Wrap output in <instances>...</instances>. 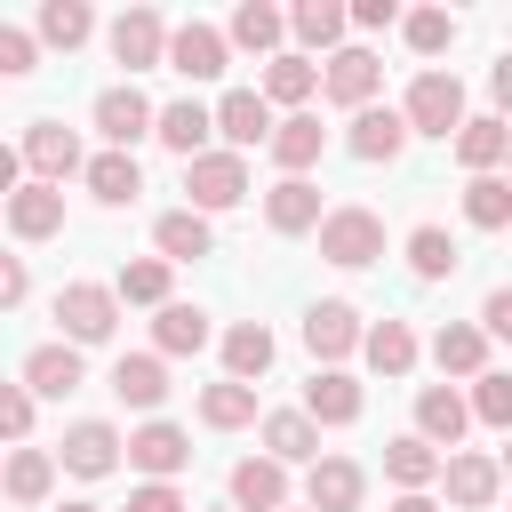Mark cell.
Here are the masks:
<instances>
[{
  "mask_svg": "<svg viewBox=\"0 0 512 512\" xmlns=\"http://www.w3.org/2000/svg\"><path fill=\"white\" fill-rule=\"evenodd\" d=\"M472 328H480V336H512V288H488V304H480Z\"/></svg>",
  "mask_w": 512,
  "mask_h": 512,
  "instance_id": "cell-50",
  "label": "cell"
},
{
  "mask_svg": "<svg viewBox=\"0 0 512 512\" xmlns=\"http://www.w3.org/2000/svg\"><path fill=\"white\" fill-rule=\"evenodd\" d=\"M312 232H320V256L344 264V272H360V264L384 256V216H376V208H320Z\"/></svg>",
  "mask_w": 512,
  "mask_h": 512,
  "instance_id": "cell-2",
  "label": "cell"
},
{
  "mask_svg": "<svg viewBox=\"0 0 512 512\" xmlns=\"http://www.w3.org/2000/svg\"><path fill=\"white\" fill-rule=\"evenodd\" d=\"M56 464H64V472H80V480H104V472H120V432H112L104 416H80V424L64 432Z\"/></svg>",
  "mask_w": 512,
  "mask_h": 512,
  "instance_id": "cell-10",
  "label": "cell"
},
{
  "mask_svg": "<svg viewBox=\"0 0 512 512\" xmlns=\"http://www.w3.org/2000/svg\"><path fill=\"white\" fill-rule=\"evenodd\" d=\"M400 128L408 136H456L464 128V80L456 72H416L408 104H400Z\"/></svg>",
  "mask_w": 512,
  "mask_h": 512,
  "instance_id": "cell-1",
  "label": "cell"
},
{
  "mask_svg": "<svg viewBox=\"0 0 512 512\" xmlns=\"http://www.w3.org/2000/svg\"><path fill=\"white\" fill-rule=\"evenodd\" d=\"M120 456H128L144 480H176V472L192 464V432H184V424H168V416H152V424H136V432L120 440Z\"/></svg>",
  "mask_w": 512,
  "mask_h": 512,
  "instance_id": "cell-5",
  "label": "cell"
},
{
  "mask_svg": "<svg viewBox=\"0 0 512 512\" xmlns=\"http://www.w3.org/2000/svg\"><path fill=\"white\" fill-rule=\"evenodd\" d=\"M208 512H232V504H208Z\"/></svg>",
  "mask_w": 512,
  "mask_h": 512,
  "instance_id": "cell-55",
  "label": "cell"
},
{
  "mask_svg": "<svg viewBox=\"0 0 512 512\" xmlns=\"http://www.w3.org/2000/svg\"><path fill=\"white\" fill-rule=\"evenodd\" d=\"M96 128H104V144H112V152H128L136 136H152V96H144L136 80L104 88V96H96Z\"/></svg>",
  "mask_w": 512,
  "mask_h": 512,
  "instance_id": "cell-12",
  "label": "cell"
},
{
  "mask_svg": "<svg viewBox=\"0 0 512 512\" xmlns=\"http://www.w3.org/2000/svg\"><path fill=\"white\" fill-rule=\"evenodd\" d=\"M264 224H272L280 240L312 232V224H320V184H304V176H280V184L264 192Z\"/></svg>",
  "mask_w": 512,
  "mask_h": 512,
  "instance_id": "cell-21",
  "label": "cell"
},
{
  "mask_svg": "<svg viewBox=\"0 0 512 512\" xmlns=\"http://www.w3.org/2000/svg\"><path fill=\"white\" fill-rule=\"evenodd\" d=\"M208 344V312L200 304H160V320H152V360H184V352H200Z\"/></svg>",
  "mask_w": 512,
  "mask_h": 512,
  "instance_id": "cell-26",
  "label": "cell"
},
{
  "mask_svg": "<svg viewBox=\"0 0 512 512\" xmlns=\"http://www.w3.org/2000/svg\"><path fill=\"white\" fill-rule=\"evenodd\" d=\"M152 248H160V264L176 272V264L208 256V248H216V232H208V216H192V208H168V216L152 224Z\"/></svg>",
  "mask_w": 512,
  "mask_h": 512,
  "instance_id": "cell-25",
  "label": "cell"
},
{
  "mask_svg": "<svg viewBox=\"0 0 512 512\" xmlns=\"http://www.w3.org/2000/svg\"><path fill=\"white\" fill-rule=\"evenodd\" d=\"M184 208L192 216H216V208H240L248 200V160L240 152H200V160H184Z\"/></svg>",
  "mask_w": 512,
  "mask_h": 512,
  "instance_id": "cell-3",
  "label": "cell"
},
{
  "mask_svg": "<svg viewBox=\"0 0 512 512\" xmlns=\"http://www.w3.org/2000/svg\"><path fill=\"white\" fill-rule=\"evenodd\" d=\"M408 272H416V280H448V272H456V240H448L440 224H416V232H408Z\"/></svg>",
  "mask_w": 512,
  "mask_h": 512,
  "instance_id": "cell-43",
  "label": "cell"
},
{
  "mask_svg": "<svg viewBox=\"0 0 512 512\" xmlns=\"http://www.w3.org/2000/svg\"><path fill=\"white\" fill-rule=\"evenodd\" d=\"M128 512H192V504L176 496V480H144V488H128Z\"/></svg>",
  "mask_w": 512,
  "mask_h": 512,
  "instance_id": "cell-48",
  "label": "cell"
},
{
  "mask_svg": "<svg viewBox=\"0 0 512 512\" xmlns=\"http://www.w3.org/2000/svg\"><path fill=\"white\" fill-rule=\"evenodd\" d=\"M224 56H232V48H224V32H216V24H200V16H192V24H176V32H168V48H160V64H168V72H184V80H216V72H224Z\"/></svg>",
  "mask_w": 512,
  "mask_h": 512,
  "instance_id": "cell-8",
  "label": "cell"
},
{
  "mask_svg": "<svg viewBox=\"0 0 512 512\" xmlns=\"http://www.w3.org/2000/svg\"><path fill=\"white\" fill-rule=\"evenodd\" d=\"M24 392L32 400H64V392H80V352L56 336V344H32V360H24Z\"/></svg>",
  "mask_w": 512,
  "mask_h": 512,
  "instance_id": "cell-22",
  "label": "cell"
},
{
  "mask_svg": "<svg viewBox=\"0 0 512 512\" xmlns=\"http://www.w3.org/2000/svg\"><path fill=\"white\" fill-rule=\"evenodd\" d=\"M344 24H360V32H384V24H400V0H352V8H344Z\"/></svg>",
  "mask_w": 512,
  "mask_h": 512,
  "instance_id": "cell-49",
  "label": "cell"
},
{
  "mask_svg": "<svg viewBox=\"0 0 512 512\" xmlns=\"http://www.w3.org/2000/svg\"><path fill=\"white\" fill-rule=\"evenodd\" d=\"M264 144H272L280 176H304V168H312V160L328 152V128H320L312 112H288V120H272V136H264Z\"/></svg>",
  "mask_w": 512,
  "mask_h": 512,
  "instance_id": "cell-20",
  "label": "cell"
},
{
  "mask_svg": "<svg viewBox=\"0 0 512 512\" xmlns=\"http://www.w3.org/2000/svg\"><path fill=\"white\" fill-rule=\"evenodd\" d=\"M16 160L32 168V184H56V192H64V176H80V136H72L64 120H32Z\"/></svg>",
  "mask_w": 512,
  "mask_h": 512,
  "instance_id": "cell-6",
  "label": "cell"
},
{
  "mask_svg": "<svg viewBox=\"0 0 512 512\" xmlns=\"http://www.w3.org/2000/svg\"><path fill=\"white\" fill-rule=\"evenodd\" d=\"M288 504V472L272 456H240L232 464V512H280Z\"/></svg>",
  "mask_w": 512,
  "mask_h": 512,
  "instance_id": "cell-24",
  "label": "cell"
},
{
  "mask_svg": "<svg viewBox=\"0 0 512 512\" xmlns=\"http://www.w3.org/2000/svg\"><path fill=\"white\" fill-rule=\"evenodd\" d=\"M280 512H288V504H280Z\"/></svg>",
  "mask_w": 512,
  "mask_h": 512,
  "instance_id": "cell-56",
  "label": "cell"
},
{
  "mask_svg": "<svg viewBox=\"0 0 512 512\" xmlns=\"http://www.w3.org/2000/svg\"><path fill=\"white\" fill-rule=\"evenodd\" d=\"M104 40H112V64L152 72V64H160V48H168V24H160V8H120Z\"/></svg>",
  "mask_w": 512,
  "mask_h": 512,
  "instance_id": "cell-7",
  "label": "cell"
},
{
  "mask_svg": "<svg viewBox=\"0 0 512 512\" xmlns=\"http://www.w3.org/2000/svg\"><path fill=\"white\" fill-rule=\"evenodd\" d=\"M56 320H64V344L80 352V344H104V336L120 328V304H112V288H96V280H64V288H56Z\"/></svg>",
  "mask_w": 512,
  "mask_h": 512,
  "instance_id": "cell-4",
  "label": "cell"
},
{
  "mask_svg": "<svg viewBox=\"0 0 512 512\" xmlns=\"http://www.w3.org/2000/svg\"><path fill=\"white\" fill-rule=\"evenodd\" d=\"M152 136L176 152V160H200L208 152V104L200 96H176V104H152Z\"/></svg>",
  "mask_w": 512,
  "mask_h": 512,
  "instance_id": "cell-16",
  "label": "cell"
},
{
  "mask_svg": "<svg viewBox=\"0 0 512 512\" xmlns=\"http://www.w3.org/2000/svg\"><path fill=\"white\" fill-rule=\"evenodd\" d=\"M80 176H88V192H96L104 208H128V200L144 192V168H136V152H96V160H80Z\"/></svg>",
  "mask_w": 512,
  "mask_h": 512,
  "instance_id": "cell-28",
  "label": "cell"
},
{
  "mask_svg": "<svg viewBox=\"0 0 512 512\" xmlns=\"http://www.w3.org/2000/svg\"><path fill=\"white\" fill-rule=\"evenodd\" d=\"M24 288H32L24 256H0V312H8V304H24Z\"/></svg>",
  "mask_w": 512,
  "mask_h": 512,
  "instance_id": "cell-51",
  "label": "cell"
},
{
  "mask_svg": "<svg viewBox=\"0 0 512 512\" xmlns=\"http://www.w3.org/2000/svg\"><path fill=\"white\" fill-rule=\"evenodd\" d=\"M88 32H96V8H88V0H48L32 40H48V48H80Z\"/></svg>",
  "mask_w": 512,
  "mask_h": 512,
  "instance_id": "cell-41",
  "label": "cell"
},
{
  "mask_svg": "<svg viewBox=\"0 0 512 512\" xmlns=\"http://www.w3.org/2000/svg\"><path fill=\"white\" fill-rule=\"evenodd\" d=\"M280 24H288L312 56H336V48H344V8H336V0H304V8H288Z\"/></svg>",
  "mask_w": 512,
  "mask_h": 512,
  "instance_id": "cell-35",
  "label": "cell"
},
{
  "mask_svg": "<svg viewBox=\"0 0 512 512\" xmlns=\"http://www.w3.org/2000/svg\"><path fill=\"white\" fill-rule=\"evenodd\" d=\"M320 88V64L312 56H264V80H256V96L264 104H288V112H304V96Z\"/></svg>",
  "mask_w": 512,
  "mask_h": 512,
  "instance_id": "cell-27",
  "label": "cell"
},
{
  "mask_svg": "<svg viewBox=\"0 0 512 512\" xmlns=\"http://www.w3.org/2000/svg\"><path fill=\"white\" fill-rule=\"evenodd\" d=\"M464 424H472V416H464V392H456V384H424V392H416V440H424V448H456Z\"/></svg>",
  "mask_w": 512,
  "mask_h": 512,
  "instance_id": "cell-18",
  "label": "cell"
},
{
  "mask_svg": "<svg viewBox=\"0 0 512 512\" xmlns=\"http://www.w3.org/2000/svg\"><path fill=\"white\" fill-rule=\"evenodd\" d=\"M0 488H8L16 504H40V496L56 488V456H48V448H16V456L0 464Z\"/></svg>",
  "mask_w": 512,
  "mask_h": 512,
  "instance_id": "cell-39",
  "label": "cell"
},
{
  "mask_svg": "<svg viewBox=\"0 0 512 512\" xmlns=\"http://www.w3.org/2000/svg\"><path fill=\"white\" fill-rule=\"evenodd\" d=\"M360 488H368V472L352 456H312V472H304V504L312 512H360Z\"/></svg>",
  "mask_w": 512,
  "mask_h": 512,
  "instance_id": "cell-14",
  "label": "cell"
},
{
  "mask_svg": "<svg viewBox=\"0 0 512 512\" xmlns=\"http://www.w3.org/2000/svg\"><path fill=\"white\" fill-rule=\"evenodd\" d=\"M360 352H368L376 376H408V368H416V336H408V320H376V328H360Z\"/></svg>",
  "mask_w": 512,
  "mask_h": 512,
  "instance_id": "cell-36",
  "label": "cell"
},
{
  "mask_svg": "<svg viewBox=\"0 0 512 512\" xmlns=\"http://www.w3.org/2000/svg\"><path fill=\"white\" fill-rule=\"evenodd\" d=\"M208 128L224 136V152H248V144H264V136H272V104H264L256 88H224V96H216V112H208Z\"/></svg>",
  "mask_w": 512,
  "mask_h": 512,
  "instance_id": "cell-9",
  "label": "cell"
},
{
  "mask_svg": "<svg viewBox=\"0 0 512 512\" xmlns=\"http://www.w3.org/2000/svg\"><path fill=\"white\" fill-rule=\"evenodd\" d=\"M464 216H472L480 232H504V224H512V184H504V176H472V184H464Z\"/></svg>",
  "mask_w": 512,
  "mask_h": 512,
  "instance_id": "cell-42",
  "label": "cell"
},
{
  "mask_svg": "<svg viewBox=\"0 0 512 512\" xmlns=\"http://www.w3.org/2000/svg\"><path fill=\"white\" fill-rule=\"evenodd\" d=\"M384 480H392L400 496H416V488H432V480H440V448H424L416 432H400V440L384 448Z\"/></svg>",
  "mask_w": 512,
  "mask_h": 512,
  "instance_id": "cell-33",
  "label": "cell"
},
{
  "mask_svg": "<svg viewBox=\"0 0 512 512\" xmlns=\"http://www.w3.org/2000/svg\"><path fill=\"white\" fill-rule=\"evenodd\" d=\"M392 512H440V504H432V488H416V496H392Z\"/></svg>",
  "mask_w": 512,
  "mask_h": 512,
  "instance_id": "cell-53",
  "label": "cell"
},
{
  "mask_svg": "<svg viewBox=\"0 0 512 512\" xmlns=\"http://www.w3.org/2000/svg\"><path fill=\"white\" fill-rule=\"evenodd\" d=\"M200 424H208V432H240V424H256V384H232V376L208 384V392H200Z\"/></svg>",
  "mask_w": 512,
  "mask_h": 512,
  "instance_id": "cell-38",
  "label": "cell"
},
{
  "mask_svg": "<svg viewBox=\"0 0 512 512\" xmlns=\"http://www.w3.org/2000/svg\"><path fill=\"white\" fill-rule=\"evenodd\" d=\"M264 448H272V464L288 472V464H312V456H320V432L304 424V408H272V416H264Z\"/></svg>",
  "mask_w": 512,
  "mask_h": 512,
  "instance_id": "cell-32",
  "label": "cell"
},
{
  "mask_svg": "<svg viewBox=\"0 0 512 512\" xmlns=\"http://www.w3.org/2000/svg\"><path fill=\"white\" fill-rule=\"evenodd\" d=\"M24 184V160H16V144H0V200Z\"/></svg>",
  "mask_w": 512,
  "mask_h": 512,
  "instance_id": "cell-52",
  "label": "cell"
},
{
  "mask_svg": "<svg viewBox=\"0 0 512 512\" xmlns=\"http://www.w3.org/2000/svg\"><path fill=\"white\" fill-rule=\"evenodd\" d=\"M8 232L16 240H56L64 232V192L56 184H16L8 192Z\"/></svg>",
  "mask_w": 512,
  "mask_h": 512,
  "instance_id": "cell-17",
  "label": "cell"
},
{
  "mask_svg": "<svg viewBox=\"0 0 512 512\" xmlns=\"http://www.w3.org/2000/svg\"><path fill=\"white\" fill-rule=\"evenodd\" d=\"M24 72H40V40L16 32V24H0V80H24Z\"/></svg>",
  "mask_w": 512,
  "mask_h": 512,
  "instance_id": "cell-46",
  "label": "cell"
},
{
  "mask_svg": "<svg viewBox=\"0 0 512 512\" xmlns=\"http://www.w3.org/2000/svg\"><path fill=\"white\" fill-rule=\"evenodd\" d=\"M304 424L320 432V424H360V384L344 376V368H320L312 384H304Z\"/></svg>",
  "mask_w": 512,
  "mask_h": 512,
  "instance_id": "cell-23",
  "label": "cell"
},
{
  "mask_svg": "<svg viewBox=\"0 0 512 512\" xmlns=\"http://www.w3.org/2000/svg\"><path fill=\"white\" fill-rule=\"evenodd\" d=\"M344 144H352V160H368V168H376V160H400L408 128H400V112H392V104H360V112H352V136H344Z\"/></svg>",
  "mask_w": 512,
  "mask_h": 512,
  "instance_id": "cell-19",
  "label": "cell"
},
{
  "mask_svg": "<svg viewBox=\"0 0 512 512\" xmlns=\"http://www.w3.org/2000/svg\"><path fill=\"white\" fill-rule=\"evenodd\" d=\"M32 408H40V400H32L24 384H0V440H24V432H32Z\"/></svg>",
  "mask_w": 512,
  "mask_h": 512,
  "instance_id": "cell-47",
  "label": "cell"
},
{
  "mask_svg": "<svg viewBox=\"0 0 512 512\" xmlns=\"http://www.w3.org/2000/svg\"><path fill=\"white\" fill-rule=\"evenodd\" d=\"M264 368H272V328H264V320L224 328V376H232V384H256Z\"/></svg>",
  "mask_w": 512,
  "mask_h": 512,
  "instance_id": "cell-31",
  "label": "cell"
},
{
  "mask_svg": "<svg viewBox=\"0 0 512 512\" xmlns=\"http://www.w3.org/2000/svg\"><path fill=\"white\" fill-rule=\"evenodd\" d=\"M496 480H504V472H496V456H480V448H472V456H440V488H448L456 512H488V504H496Z\"/></svg>",
  "mask_w": 512,
  "mask_h": 512,
  "instance_id": "cell-15",
  "label": "cell"
},
{
  "mask_svg": "<svg viewBox=\"0 0 512 512\" xmlns=\"http://www.w3.org/2000/svg\"><path fill=\"white\" fill-rule=\"evenodd\" d=\"M376 80H384V64L368 56V48H336V56H320V88H328V104H376Z\"/></svg>",
  "mask_w": 512,
  "mask_h": 512,
  "instance_id": "cell-11",
  "label": "cell"
},
{
  "mask_svg": "<svg viewBox=\"0 0 512 512\" xmlns=\"http://www.w3.org/2000/svg\"><path fill=\"white\" fill-rule=\"evenodd\" d=\"M64 512H104V504H64Z\"/></svg>",
  "mask_w": 512,
  "mask_h": 512,
  "instance_id": "cell-54",
  "label": "cell"
},
{
  "mask_svg": "<svg viewBox=\"0 0 512 512\" xmlns=\"http://www.w3.org/2000/svg\"><path fill=\"white\" fill-rule=\"evenodd\" d=\"M464 416H480L488 432H504V424H512V376H504V368H480V376H472Z\"/></svg>",
  "mask_w": 512,
  "mask_h": 512,
  "instance_id": "cell-44",
  "label": "cell"
},
{
  "mask_svg": "<svg viewBox=\"0 0 512 512\" xmlns=\"http://www.w3.org/2000/svg\"><path fill=\"white\" fill-rule=\"evenodd\" d=\"M112 392H120L128 408H160V400H168V360H152V352H120V360H112Z\"/></svg>",
  "mask_w": 512,
  "mask_h": 512,
  "instance_id": "cell-29",
  "label": "cell"
},
{
  "mask_svg": "<svg viewBox=\"0 0 512 512\" xmlns=\"http://www.w3.org/2000/svg\"><path fill=\"white\" fill-rule=\"evenodd\" d=\"M280 8L272 0H240L232 8V32H224V48H256V56H280Z\"/></svg>",
  "mask_w": 512,
  "mask_h": 512,
  "instance_id": "cell-34",
  "label": "cell"
},
{
  "mask_svg": "<svg viewBox=\"0 0 512 512\" xmlns=\"http://www.w3.org/2000/svg\"><path fill=\"white\" fill-rule=\"evenodd\" d=\"M512 152V128L496 120V112H480V120H464L456 128V160L472 168V176H496V160Z\"/></svg>",
  "mask_w": 512,
  "mask_h": 512,
  "instance_id": "cell-30",
  "label": "cell"
},
{
  "mask_svg": "<svg viewBox=\"0 0 512 512\" xmlns=\"http://www.w3.org/2000/svg\"><path fill=\"white\" fill-rule=\"evenodd\" d=\"M432 360H440V376H480V368H488V336H480L472 320H448V328L432 336Z\"/></svg>",
  "mask_w": 512,
  "mask_h": 512,
  "instance_id": "cell-37",
  "label": "cell"
},
{
  "mask_svg": "<svg viewBox=\"0 0 512 512\" xmlns=\"http://www.w3.org/2000/svg\"><path fill=\"white\" fill-rule=\"evenodd\" d=\"M400 32H408L416 56H448V48H456V16H448V8H408Z\"/></svg>",
  "mask_w": 512,
  "mask_h": 512,
  "instance_id": "cell-45",
  "label": "cell"
},
{
  "mask_svg": "<svg viewBox=\"0 0 512 512\" xmlns=\"http://www.w3.org/2000/svg\"><path fill=\"white\" fill-rule=\"evenodd\" d=\"M304 352H312V360H328V368H336L344 352H360V312H352L344 296L312 304V312H304Z\"/></svg>",
  "mask_w": 512,
  "mask_h": 512,
  "instance_id": "cell-13",
  "label": "cell"
},
{
  "mask_svg": "<svg viewBox=\"0 0 512 512\" xmlns=\"http://www.w3.org/2000/svg\"><path fill=\"white\" fill-rule=\"evenodd\" d=\"M168 280H176V272H168L160 256H136V264H120L112 304H152V312H160V304H168Z\"/></svg>",
  "mask_w": 512,
  "mask_h": 512,
  "instance_id": "cell-40",
  "label": "cell"
}]
</instances>
